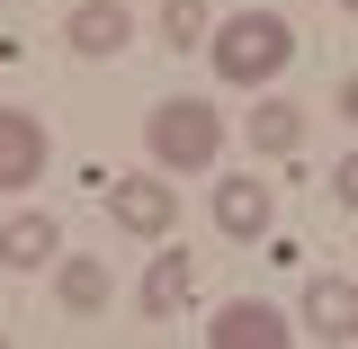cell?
I'll list each match as a JSON object with an SVG mask.
<instances>
[{
    "label": "cell",
    "mask_w": 358,
    "mask_h": 349,
    "mask_svg": "<svg viewBox=\"0 0 358 349\" xmlns=\"http://www.w3.org/2000/svg\"><path fill=\"white\" fill-rule=\"evenodd\" d=\"M54 296H63V313H108V296H117V278H108V260H90V251H54Z\"/></svg>",
    "instance_id": "12"
},
{
    "label": "cell",
    "mask_w": 358,
    "mask_h": 349,
    "mask_svg": "<svg viewBox=\"0 0 358 349\" xmlns=\"http://www.w3.org/2000/svg\"><path fill=\"white\" fill-rule=\"evenodd\" d=\"M197 296V260L179 251V233H162V251H152V269H143V287H134V305L152 313V322H171L179 305Z\"/></svg>",
    "instance_id": "8"
},
{
    "label": "cell",
    "mask_w": 358,
    "mask_h": 349,
    "mask_svg": "<svg viewBox=\"0 0 358 349\" xmlns=\"http://www.w3.org/2000/svg\"><path fill=\"white\" fill-rule=\"evenodd\" d=\"M99 197H108V224L134 233V242L179 233V188H171L162 171H99Z\"/></svg>",
    "instance_id": "3"
},
{
    "label": "cell",
    "mask_w": 358,
    "mask_h": 349,
    "mask_svg": "<svg viewBox=\"0 0 358 349\" xmlns=\"http://www.w3.org/2000/svg\"><path fill=\"white\" fill-rule=\"evenodd\" d=\"M63 36H72L81 63H117V54L134 45V9H126V0H81V9L63 18Z\"/></svg>",
    "instance_id": "7"
},
{
    "label": "cell",
    "mask_w": 358,
    "mask_h": 349,
    "mask_svg": "<svg viewBox=\"0 0 358 349\" xmlns=\"http://www.w3.org/2000/svg\"><path fill=\"white\" fill-rule=\"evenodd\" d=\"M268 224H278V188L268 179H215V233L224 242H268Z\"/></svg>",
    "instance_id": "5"
},
{
    "label": "cell",
    "mask_w": 358,
    "mask_h": 349,
    "mask_svg": "<svg viewBox=\"0 0 358 349\" xmlns=\"http://www.w3.org/2000/svg\"><path fill=\"white\" fill-rule=\"evenodd\" d=\"M331 206H341V215L358 206V162H331Z\"/></svg>",
    "instance_id": "14"
},
{
    "label": "cell",
    "mask_w": 358,
    "mask_h": 349,
    "mask_svg": "<svg viewBox=\"0 0 358 349\" xmlns=\"http://www.w3.org/2000/svg\"><path fill=\"white\" fill-rule=\"evenodd\" d=\"M305 332L313 341H358V278L350 269H331V278L305 287Z\"/></svg>",
    "instance_id": "10"
},
{
    "label": "cell",
    "mask_w": 358,
    "mask_h": 349,
    "mask_svg": "<svg viewBox=\"0 0 358 349\" xmlns=\"http://www.w3.org/2000/svg\"><path fill=\"white\" fill-rule=\"evenodd\" d=\"M206 54H215V81L224 90H268L287 63H296V27L278 9H233L206 27Z\"/></svg>",
    "instance_id": "1"
},
{
    "label": "cell",
    "mask_w": 358,
    "mask_h": 349,
    "mask_svg": "<svg viewBox=\"0 0 358 349\" xmlns=\"http://www.w3.org/2000/svg\"><path fill=\"white\" fill-rule=\"evenodd\" d=\"M143 152H152L162 179H206L224 162V108H215V99H152Z\"/></svg>",
    "instance_id": "2"
},
{
    "label": "cell",
    "mask_w": 358,
    "mask_h": 349,
    "mask_svg": "<svg viewBox=\"0 0 358 349\" xmlns=\"http://www.w3.org/2000/svg\"><path fill=\"white\" fill-rule=\"evenodd\" d=\"M206 27H215V9H206V0H162V45H171V54L206 45Z\"/></svg>",
    "instance_id": "13"
},
{
    "label": "cell",
    "mask_w": 358,
    "mask_h": 349,
    "mask_svg": "<svg viewBox=\"0 0 358 349\" xmlns=\"http://www.w3.org/2000/svg\"><path fill=\"white\" fill-rule=\"evenodd\" d=\"M305 108L296 99H251V117H242V143L260 152V162H287V152H305Z\"/></svg>",
    "instance_id": "9"
},
{
    "label": "cell",
    "mask_w": 358,
    "mask_h": 349,
    "mask_svg": "<svg viewBox=\"0 0 358 349\" xmlns=\"http://www.w3.org/2000/svg\"><path fill=\"white\" fill-rule=\"evenodd\" d=\"M54 251H63V224L45 215H9L0 224V269H18V278H36V269H54Z\"/></svg>",
    "instance_id": "11"
},
{
    "label": "cell",
    "mask_w": 358,
    "mask_h": 349,
    "mask_svg": "<svg viewBox=\"0 0 358 349\" xmlns=\"http://www.w3.org/2000/svg\"><path fill=\"white\" fill-rule=\"evenodd\" d=\"M45 162H54V134H45V117H36V108H0V197L36 188Z\"/></svg>",
    "instance_id": "4"
},
{
    "label": "cell",
    "mask_w": 358,
    "mask_h": 349,
    "mask_svg": "<svg viewBox=\"0 0 358 349\" xmlns=\"http://www.w3.org/2000/svg\"><path fill=\"white\" fill-rule=\"evenodd\" d=\"M206 341H215V349H287V341H296V322H287L278 305H260V296H233V305H215Z\"/></svg>",
    "instance_id": "6"
}]
</instances>
